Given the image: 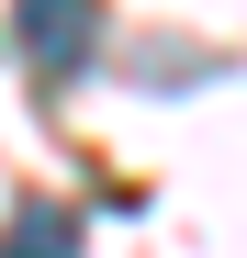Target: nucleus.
I'll list each match as a JSON object with an SVG mask.
<instances>
[{"mask_svg": "<svg viewBox=\"0 0 247 258\" xmlns=\"http://www.w3.org/2000/svg\"><path fill=\"white\" fill-rule=\"evenodd\" d=\"M12 45H23V68L45 90H68L101 56V0H12Z\"/></svg>", "mask_w": 247, "mask_h": 258, "instance_id": "f257e3e1", "label": "nucleus"}, {"mask_svg": "<svg viewBox=\"0 0 247 258\" xmlns=\"http://www.w3.org/2000/svg\"><path fill=\"white\" fill-rule=\"evenodd\" d=\"M0 258H79V213H68V202H12Z\"/></svg>", "mask_w": 247, "mask_h": 258, "instance_id": "f03ea898", "label": "nucleus"}]
</instances>
